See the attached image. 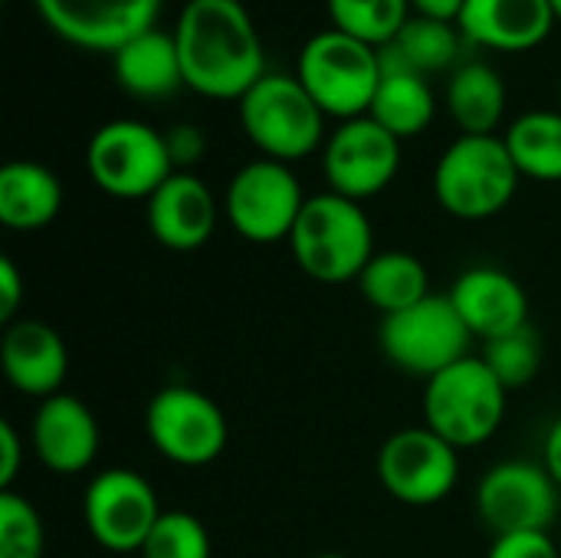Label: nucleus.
<instances>
[{
  "label": "nucleus",
  "instance_id": "nucleus-37",
  "mask_svg": "<svg viewBox=\"0 0 561 558\" xmlns=\"http://www.w3.org/2000/svg\"><path fill=\"white\" fill-rule=\"evenodd\" d=\"M542 467L549 470V477L556 480V487L561 490V418L552 421L546 444H542Z\"/></svg>",
  "mask_w": 561,
  "mask_h": 558
},
{
  "label": "nucleus",
  "instance_id": "nucleus-9",
  "mask_svg": "<svg viewBox=\"0 0 561 558\" xmlns=\"http://www.w3.org/2000/svg\"><path fill=\"white\" fill-rule=\"evenodd\" d=\"M306 201L309 197L289 164L256 158L230 178L224 191V217L250 243H279L289 240Z\"/></svg>",
  "mask_w": 561,
  "mask_h": 558
},
{
  "label": "nucleus",
  "instance_id": "nucleus-6",
  "mask_svg": "<svg viewBox=\"0 0 561 558\" xmlns=\"http://www.w3.org/2000/svg\"><path fill=\"white\" fill-rule=\"evenodd\" d=\"M325 112L296 76L263 72L240 99V125L263 158L293 164L325 138Z\"/></svg>",
  "mask_w": 561,
  "mask_h": 558
},
{
  "label": "nucleus",
  "instance_id": "nucleus-10",
  "mask_svg": "<svg viewBox=\"0 0 561 558\" xmlns=\"http://www.w3.org/2000/svg\"><path fill=\"white\" fill-rule=\"evenodd\" d=\"M145 434L151 447L178 467H207L227 447V418L217 401L191 385L154 391L145 408Z\"/></svg>",
  "mask_w": 561,
  "mask_h": 558
},
{
  "label": "nucleus",
  "instance_id": "nucleus-36",
  "mask_svg": "<svg viewBox=\"0 0 561 558\" xmlns=\"http://www.w3.org/2000/svg\"><path fill=\"white\" fill-rule=\"evenodd\" d=\"M467 0H411V10L417 16H431V20H444V23H457L463 13Z\"/></svg>",
  "mask_w": 561,
  "mask_h": 558
},
{
  "label": "nucleus",
  "instance_id": "nucleus-27",
  "mask_svg": "<svg viewBox=\"0 0 561 558\" xmlns=\"http://www.w3.org/2000/svg\"><path fill=\"white\" fill-rule=\"evenodd\" d=\"M516 168L533 181H561V109H533L503 135Z\"/></svg>",
  "mask_w": 561,
  "mask_h": 558
},
{
  "label": "nucleus",
  "instance_id": "nucleus-13",
  "mask_svg": "<svg viewBox=\"0 0 561 558\" xmlns=\"http://www.w3.org/2000/svg\"><path fill=\"white\" fill-rule=\"evenodd\" d=\"M561 490L549 470L533 460H503L477 487V516L496 536L549 533L559 520Z\"/></svg>",
  "mask_w": 561,
  "mask_h": 558
},
{
  "label": "nucleus",
  "instance_id": "nucleus-15",
  "mask_svg": "<svg viewBox=\"0 0 561 558\" xmlns=\"http://www.w3.org/2000/svg\"><path fill=\"white\" fill-rule=\"evenodd\" d=\"M43 23L66 43L92 53H115L154 26L161 0H33Z\"/></svg>",
  "mask_w": 561,
  "mask_h": 558
},
{
  "label": "nucleus",
  "instance_id": "nucleus-29",
  "mask_svg": "<svg viewBox=\"0 0 561 558\" xmlns=\"http://www.w3.org/2000/svg\"><path fill=\"white\" fill-rule=\"evenodd\" d=\"M483 362L490 365V372L503 382L506 391L526 388L536 382V375L542 372V339L533 326L510 332L503 339L483 342Z\"/></svg>",
  "mask_w": 561,
  "mask_h": 558
},
{
  "label": "nucleus",
  "instance_id": "nucleus-2",
  "mask_svg": "<svg viewBox=\"0 0 561 558\" xmlns=\"http://www.w3.org/2000/svg\"><path fill=\"white\" fill-rule=\"evenodd\" d=\"M289 250L309 280L325 286L352 283L375 257V227L358 201L322 191L306 201Z\"/></svg>",
  "mask_w": 561,
  "mask_h": 558
},
{
  "label": "nucleus",
  "instance_id": "nucleus-19",
  "mask_svg": "<svg viewBox=\"0 0 561 558\" xmlns=\"http://www.w3.org/2000/svg\"><path fill=\"white\" fill-rule=\"evenodd\" d=\"M0 368L13 391L43 401L62 391L69 372V349L49 322L20 316L3 326Z\"/></svg>",
  "mask_w": 561,
  "mask_h": 558
},
{
  "label": "nucleus",
  "instance_id": "nucleus-31",
  "mask_svg": "<svg viewBox=\"0 0 561 558\" xmlns=\"http://www.w3.org/2000/svg\"><path fill=\"white\" fill-rule=\"evenodd\" d=\"M46 529L36 506L16 490H0V558H43Z\"/></svg>",
  "mask_w": 561,
  "mask_h": 558
},
{
  "label": "nucleus",
  "instance_id": "nucleus-20",
  "mask_svg": "<svg viewBox=\"0 0 561 558\" xmlns=\"http://www.w3.org/2000/svg\"><path fill=\"white\" fill-rule=\"evenodd\" d=\"M552 23L549 0H467L457 20L463 39L496 53L536 49L552 33Z\"/></svg>",
  "mask_w": 561,
  "mask_h": 558
},
{
  "label": "nucleus",
  "instance_id": "nucleus-35",
  "mask_svg": "<svg viewBox=\"0 0 561 558\" xmlns=\"http://www.w3.org/2000/svg\"><path fill=\"white\" fill-rule=\"evenodd\" d=\"M20 467H23V441L13 421H0V490H13Z\"/></svg>",
  "mask_w": 561,
  "mask_h": 558
},
{
  "label": "nucleus",
  "instance_id": "nucleus-5",
  "mask_svg": "<svg viewBox=\"0 0 561 558\" xmlns=\"http://www.w3.org/2000/svg\"><path fill=\"white\" fill-rule=\"evenodd\" d=\"M296 79L325 115L342 122L368 115L381 82L378 46L329 26L302 43Z\"/></svg>",
  "mask_w": 561,
  "mask_h": 558
},
{
  "label": "nucleus",
  "instance_id": "nucleus-33",
  "mask_svg": "<svg viewBox=\"0 0 561 558\" xmlns=\"http://www.w3.org/2000/svg\"><path fill=\"white\" fill-rule=\"evenodd\" d=\"M164 145H168L174 171H191L207 151V135H204V128H197L191 122H181V125H171L164 132Z\"/></svg>",
  "mask_w": 561,
  "mask_h": 558
},
{
  "label": "nucleus",
  "instance_id": "nucleus-8",
  "mask_svg": "<svg viewBox=\"0 0 561 558\" xmlns=\"http://www.w3.org/2000/svg\"><path fill=\"white\" fill-rule=\"evenodd\" d=\"M470 329L454 309L450 296L431 293L417 306L385 316L378 326L381 355L411 378L431 382L444 368L470 355Z\"/></svg>",
  "mask_w": 561,
  "mask_h": 558
},
{
  "label": "nucleus",
  "instance_id": "nucleus-26",
  "mask_svg": "<svg viewBox=\"0 0 561 558\" xmlns=\"http://www.w3.org/2000/svg\"><path fill=\"white\" fill-rule=\"evenodd\" d=\"M437 112V99L427 86V76L421 72H381L378 92L371 99L368 115L388 128L394 138H414L421 135Z\"/></svg>",
  "mask_w": 561,
  "mask_h": 558
},
{
  "label": "nucleus",
  "instance_id": "nucleus-22",
  "mask_svg": "<svg viewBox=\"0 0 561 558\" xmlns=\"http://www.w3.org/2000/svg\"><path fill=\"white\" fill-rule=\"evenodd\" d=\"M62 210V184L39 161H7L0 168V224L20 234L49 227Z\"/></svg>",
  "mask_w": 561,
  "mask_h": 558
},
{
  "label": "nucleus",
  "instance_id": "nucleus-3",
  "mask_svg": "<svg viewBox=\"0 0 561 558\" xmlns=\"http://www.w3.org/2000/svg\"><path fill=\"white\" fill-rule=\"evenodd\" d=\"M523 174L500 135H460L434 164V197L457 220H490L510 207Z\"/></svg>",
  "mask_w": 561,
  "mask_h": 558
},
{
  "label": "nucleus",
  "instance_id": "nucleus-32",
  "mask_svg": "<svg viewBox=\"0 0 561 558\" xmlns=\"http://www.w3.org/2000/svg\"><path fill=\"white\" fill-rule=\"evenodd\" d=\"M486 558H561V549L552 533H510L493 539Z\"/></svg>",
  "mask_w": 561,
  "mask_h": 558
},
{
  "label": "nucleus",
  "instance_id": "nucleus-30",
  "mask_svg": "<svg viewBox=\"0 0 561 558\" xmlns=\"http://www.w3.org/2000/svg\"><path fill=\"white\" fill-rule=\"evenodd\" d=\"M141 558H210L214 543L207 526L194 513L164 510L151 536L141 546Z\"/></svg>",
  "mask_w": 561,
  "mask_h": 558
},
{
  "label": "nucleus",
  "instance_id": "nucleus-25",
  "mask_svg": "<svg viewBox=\"0 0 561 558\" xmlns=\"http://www.w3.org/2000/svg\"><path fill=\"white\" fill-rule=\"evenodd\" d=\"M447 109L460 135H496L506 115V82L486 62H463L447 82Z\"/></svg>",
  "mask_w": 561,
  "mask_h": 558
},
{
  "label": "nucleus",
  "instance_id": "nucleus-34",
  "mask_svg": "<svg viewBox=\"0 0 561 558\" xmlns=\"http://www.w3.org/2000/svg\"><path fill=\"white\" fill-rule=\"evenodd\" d=\"M23 273L10 257H0V322L10 326L13 319H20V306H23Z\"/></svg>",
  "mask_w": 561,
  "mask_h": 558
},
{
  "label": "nucleus",
  "instance_id": "nucleus-40",
  "mask_svg": "<svg viewBox=\"0 0 561 558\" xmlns=\"http://www.w3.org/2000/svg\"><path fill=\"white\" fill-rule=\"evenodd\" d=\"M559 549H561V526H559Z\"/></svg>",
  "mask_w": 561,
  "mask_h": 558
},
{
  "label": "nucleus",
  "instance_id": "nucleus-23",
  "mask_svg": "<svg viewBox=\"0 0 561 558\" xmlns=\"http://www.w3.org/2000/svg\"><path fill=\"white\" fill-rule=\"evenodd\" d=\"M460 26L457 23H444V20H431V16H408V23L401 26V33L378 46V59H381V72H437L457 62L460 56Z\"/></svg>",
  "mask_w": 561,
  "mask_h": 558
},
{
  "label": "nucleus",
  "instance_id": "nucleus-38",
  "mask_svg": "<svg viewBox=\"0 0 561 558\" xmlns=\"http://www.w3.org/2000/svg\"><path fill=\"white\" fill-rule=\"evenodd\" d=\"M552 3V10H556V20H561V0H549Z\"/></svg>",
  "mask_w": 561,
  "mask_h": 558
},
{
  "label": "nucleus",
  "instance_id": "nucleus-28",
  "mask_svg": "<svg viewBox=\"0 0 561 558\" xmlns=\"http://www.w3.org/2000/svg\"><path fill=\"white\" fill-rule=\"evenodd\" d=\"M332 26L371 46L391 43L411 16V0H325Z\"/></svg>",
  "mask_w": 561,
  "mask_h": 558
},
{
  "label": "nucleus",
  "instance_id": "nucleus-1",
  "mask_svg": "<svg viewBox=\"0 0 561 558\" xmlns=\"http://www.w3.org/2000/svg\"><path fill=\"white\" fill-rule=\"evenodd\" d=\"M174 43L184 86L207 99H243L263 69V39L243 0H187Z\"/></svg>",
  "mask_w": 561,
  "mask_h": 558
},
{
  "label": "nucleus",
  "instance_id": "nucleus-39",
  "mask_svg": "<svg viewBox=\"0 0 561 558\" xmlns=\"http://www.w3.org/2000/svg\"><path fill=\"white\" fill-rule=\"evenodd\" d=\"M312 558H352V556H342V553H322V556H312Z\"/></svg>",
  "mask_w": 561,
  "mask_h": 558
},
{
  "label": "nucleus",
  "instance_id": "nucleus-14",
  "mask_svg": "<svg viewBox=\"0 0 561 558\" xmlns=\"http://www.w3.org/2000/svg\"><path fill=\"white\" fill-rule=\"evenodd\" d=\"M401 168V138L381 128L371 115L342 122L322 145V171L329 191L348 201L381 194Z\"/></svg>",
  "mask_w": 561,
  "mask_h": 558
},
{
  "label": "nucleus",
  "instance_id": "nucleus-21",
  "mask_svg": "<svg viewBox=\"0 0 561 558\" xmlns=\"http://www.w3.org/2000/svg\"><path fill=\"white\" fill-rule=\"evenodd\" d=\"M118 86L135 99H168L184 86L174 33L148 26L112 53Z\"/></svg>",
  "mask_w": 561,
  "mask_h": 558
},
{
  "label": "nucleus",
  "instance_id": "nucleus-18",
  "mask_svg": "<svg viewBox=\"0 0 561 558\" xmlns=\"http://www.w3.org/2000/svg\"><path fill=\"white\" fill-rule=\"evenodd\" d=\"M447 296L473 339L493 342L529 326V296L523 283L500 266L463 270Z\"/></svg>",
  "mask_w": 561,
  "mask_h": 558
},
{
  "label": "nucleus",
  "instance_id": "nucleus-11",
  "mask_svg": "<svg viewBox=\"0 0 561 558\" xmlns=\"http://www.w3.org/2000/svg\"><path fill=\"white\" fill-rule=\"evenodd\" d=\"M378 480L404 506H437L457 490L460 451L427 424L401 428L378 451Z\"/></svg>",
  "mask_w": 561,
  "mask_h": 558
},
{
  "label": "nucleus",
  "instance_id": "nucleus-7",
  "mask_svg": "<svg viewBox=\"0 0 561 558\" xmlns=\"http://www.w3.org/2000/svg\"><path fill=\"white\" fill-rule=\"evenodd\" d=\"M85 168L92 184L118 201H148L174 174L164 132L135 118H112L95 128Z\"/></svg>",
  "mask_w": 561,
  "mask_h": 558
},
{
  "label": "nucleus",
  "instance_id": "nucleus-17",
  "mask_svg": "<svg viewBox=\"0 0 561 558\" xmlns=\"http://www.w3.org/2000/svg\"><path fill=\"white\" fill-rule=\"evenodd\" d=\"M99 421L76 395L59 391L36 405L30 424V447L46 470L62 477L85 474L99 457Z\"/></svg>",
  "mask_w": 561,
  "mask_h": 558
},
{
  "label": "nucleus",
  "instance_id": "nucleus-41",
  "mask_svg": "<svg viewBox=\"0 0 561 558\" xmlns=\"http://www.w3.org/2000/svg\"><path fill=\"white\" fill-rule=\"evenodd\" d=\"M559 109H561V86H559Z\"/></svg>",
  "mask_w": 561,
  "mask_h": 558
},
{
  "label": "nucleus",
  "instance_id": "nucleus-4",
  "mask_svg": "<svg viewBox=\"0 0 561 558\" xmlns=\"http://www.w3.org/2000/svg\"><path fill=\"white\" fill-rule=\"evenodd\" d=\"M510 391L480 355H467L424 382V424L457 451L496 437L506 421Z\"/></svg>",
  "mask_w": 561,
  "mask_h": 558
},
{
  "label": "nucleus",
  "instance_id": "nucleus-12",
  "mask_svg": "<svg viewBox=\"0 0 561 558\" xmlns=\"http://www.w3.org/2000/svg\"><path fill=\"white\" fill-rule=\"evenodd\" d=\"M161 500L154 487L128 467H108L95 474L82 497V520L95 546L108 553H141L154 523L161 520Z\"/></svg>",
  "mask_w": 561,
  "mask_h": 558
},
{
  "label": "nucleus",
  "instance_id": "nucleus-24",
  "mask_svg": "<svg viewBox=\"0 0 561 558\" xmlns=\"http://www.w3.org/2000/svg\"><path fill=\"white\" fill-rule=\"evenodd\" d=\"M355 283H358L362 299L371 309H378L381 319L404 312L431 296V273H427L424 260L408 250L375 253Z\"/></svg>",
  "mask_w": 561,
  "mask_h": 558
},
{
  "label": "nucleus",
  "instance_id": "nucleus-16",
  "mask_svg": "<svg viewBox=\"0 0 561 558\" xmlns=\"http://www.w3.org/2000/svg\"><path fill=\"white\" fill-rule=\"evenodd\" d=\"M224 214V204H217L214 191L191 171H174L148 201H145V220L151 237L174 253H194L201 250Z\"/></svg>",
  "mask_w": 561,
  "mask_h": 558
}]
</instances>
